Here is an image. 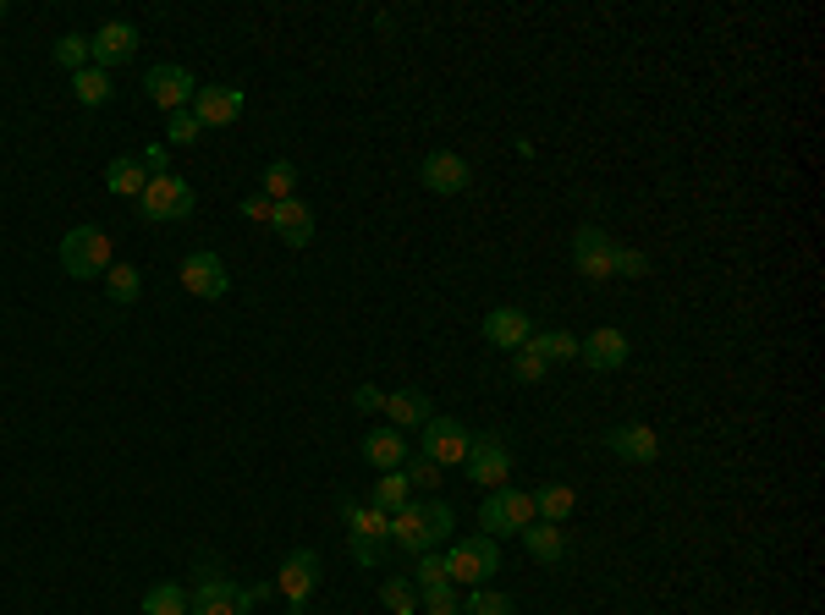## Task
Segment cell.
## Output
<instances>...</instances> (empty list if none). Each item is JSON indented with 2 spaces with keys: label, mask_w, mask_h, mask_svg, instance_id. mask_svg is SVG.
Segmentation results:
<instances>
[{
  "label": "cell",
  "mask_w": 825,
  "mask_h": 615,
  "mask_svg": "<svg viewBox=\"0 0 825 615\" xmlns=\"http://www.w3.org/2000/svg\"><path fill=\"white\" fill-rule=\"evenodd\" d=\"M529 523H540L529 489H512V484H507V489H490L484 506H479V527H484V538H495V544H501V538H518Z\"/></svg>",
  "instance_id": "obj_1"
},
{
  "label": "cell",
  "mask_w": 825,
  "mask_h": 615,
  "mask_svg": "<svg viewBox=\"0 0 825 615\" xmlns=\"http://www.w3.org/2000/svg\"><path fill=\"white\" fill-rule=\"evenodd\" d=\"M441 561H446V583H473V588H484V583L501 572V549H495V538H484V533L458 538Z\"/></svg>",
  "instance_id": "obj_2"
},
{
  "label": "cell",
  "mask_w": 825,
  "mask_h": 615,
  "mask_svg": "<svg viewBox=\"0 0 825 615\" xmlns=\"http://www.w3.org/2000/svg\"><path fill=\"white\" fill-rule=\"evenodd\" d=\"M193 187H187L177 171H166V176H149V187L138 192V215L144 220H155V226H166V220H187L193 215Z\"/></svg>",
  "instance_id": "obj_3"
},
{
  "label": "cell",
  "mask_w": 825,
  "mask_h": 615,
  "mask_svg": "<svg viewBox=\"0 0 825 615\" xmlns=\"http://www.w3.org/2000/svg\"><path fill=\"white\" fill-rule=\"evenodd\" d=\"M110 237L99 231V226H78V231H67L61 237V269L72 275V280H94V275H105L110 269Z\"/></svg>",
  "instance_id": "obj_4"
},
{
  "label": "cell",
  "mask_w": 825,
  "mask_h": 615,
  "mask_svg": "<svg viewBox=\"0 0 825 615\" xmlns=\"http://www.w3.org/2000/svg\"><path fill=\"white\" fill-rule=\"evenodd\" d=\"M271 588L292 605V615H308V594L320 588V555H314V549H292V555L281 561Z\"/></svg>",
  "instance_id": "obj_5"
},
{
  "label": "cell",
  "mask_w": 825,
  "mask_h": 615,
  "mask_svg": "<svg viewBox=\"0 0 825 615\" xmlns=\"http://www.w3.org/2000/svg\"><path fill=\"white\" fill-rule=\"evenodd\" d=\"M468 445H473V435L462 429L458 418H430L424 439H419V456L435 462V467H462L468 462Z\"/></svg>",
  "instance_id": "obj_6"
},
{
  "label": "cell",
  "mask_w": 825,
  "mask_h": 615,
  "mask_svg": "<svg viewBox=\"0 0 825 615\" xmlns=\"http://www.w3.org/2000/svg\"><path fill=\"white\" fill-rule=\"evenodd\" d=\"M144 93L166 110V116H177V110H187L193 105V93H198V83H193V72L187 67H177V61H160V67H149L144 72Z\"/></svg>",
  "instance_id": "obj_7"
},
{
  "label": "cell",
  "mask_w": 825,
  "mask_h": 615,
  "mask_svg": "<svg viewBox=\"0 0 825 615\" xmlns=\"http://www.w3.org/2000/svg\"><path fill=\"white\" fill-rule=\"evenodd\" d=\"M468 478L479 484V489H507V478H512V450L501 445L495 435H479L468 445Z\"/></svg>",
  "instance_id": "obj_8"
},
{
  "label": "cell",
  "mask_w": 825,
  "mask_h": 615,
  "mask_svg": "<svg viewBox=\"0 0 825 615\" xmlns=\"http://www.w3.org/2000/svg\"><path fill=\"white\" fill-rule=\"evenodd\" d=\"M611 259H617V242H611L600 226H578V231H572V264H578L583 280H611V275H617Z\"/></svg>",
  "instance_id": "obj_9"
},
{
  "label": "cell",
  "mask_w": 825,
  "mask_h": 615,
  "mask_svg": "<svg viewBox=\"0 0 825 615\" xmlns=\"http://www.w3.org/2000/svg\"><path fill=\"white\" fill-rule=\"evenodd\" d=\"M183 286L193 291V297L215 302V297H226V291H232V269L220 264V254L198 248V254H187V259H183Z\"/></svg>",
  "instance_id": "obj_10"
},
{
  "label": "cell",
  "mask_w": 825,
  "mask_h": 615,
  "mask_svg": "<svg viewBox=\"0 0 825 615\" xmlns=\"http://www.w3.org/2000/svg\"><path fill=\"white\" fill-rule=\"evenodd\" d=\"M132 50H138V28H132V22H105L89 39V67L110 72V67L132 61Z\"/></svg>",
  "instance_id": "obj_11"
},
{
  "label": "cell",
  "mask_w": 825,
  "mask_h": 615,
  "mask_svg": "<svg viewBox=\"0 0 825 615\" xmlns=\"http://www.w3.org/2000/svg\"><path fill=\"white\" fill-rule=\"evenodd\" d=\"M419 181H424L430 192H441V198H458V192H468L473 171H468V160H462V155H452V149H435V155L419 166Z\"/></svg>",
  "instance_id": "obj_12"
},
{
  "label": "cell",
  "mask_w": 825,
  "mask_h": 615,
  "mask_svg": "<svg viewBox=\"0 0 825 615\" xmlns=\"http://www.w3.org/2000/svg\"><path fill=\"white\" fill-rule=\"evenodd\" d=\"M193 116H198V127H232L237 116H243V88L232 83H215V88H198L193 93V105H187Z\"/></svg>",
  "instance_id": "obj_13"
},
{
  "label": "cell",
  "mask_w": 825,
  "mask_h": 615,
  "mask_svg": "<svg viewBox=\"0 0 825 615\" xmlns=\"http://www.w3.org/2000/svg\"><path fill=\"white\" fill-rule=\"evenodd\" d=\"M606 445H611L617 462H634V467H649V462L660 456V435H655L649 424H617V429L606 435Z\"/></svg>",
  "instance_id": "obj_14"
},
{
  "label": "cell",
  "mask_w": 825,
  "mask_h": 615,
  "mask_svg": "<svg viewBox=\"0 0 825 615\" xmlns=\"http://www.w3.org/2000/svg\"><path fill=\"white\" fill-rule=\"evenodd\" d=\"M529 336H534L529 308H490V314H484V341H490V347L518 351V347H529Z\"/></svg>",
  "instance_id": "obj_15"
},
{
  "label": "cell",
  "mask_w": 825,
  "mask_h": 615,
  "mask_svg": "<svg viewBox=\"0 0 825 615\" xmlns=\"http://www.w3.org/2000/svg\"><path fill=\"white\" fill-rule=\"evenodd\" d=\"M271 231L286 242V248H308V242H314V209H308L303 198L275 204V209H271Z\"/></svg>",
  "instance_id": "obj_16"
},
{
  "label": "cell",
  "mask_w": 825,
  "mask_h": 615,
  "mask_svg": "<svg viewBox=\"0 0 825 615\" xmlns=\"http://www.w3.org/2000/svg\"><path fill=\"white\" fill-rule=\"evenodd\" d=\"M380 413H385V418H391V429H402V435H407V429H424V424L435 418L430 396H424V390H413V385H407V390H385V407H380Z\"/></svg>",
  "instance_id": "obj_17"
},
{
  "label": "cell",
  "mask_w": 825,
  "mask_h": 615,
  "mask_svg": "<svg viewBox=\"0 0 825 615\" xmlns=\"http://www.w3.org/2000/svg\"><path fill=\"white\" fill-rule=\"evenodd\" d=\"M578 357H583L595 374H611V368H622V363H628V336H622V330H611V325H600L589 341H578Z\"/></svg>",
  "instance_id": "obj_18"
},
{
  "label": "cell",
  "mask_w": 825,
  "mask_h": 615,
  "mask_svg": "<svg viewBox=\"0 0 825 615\" xmlns=\"http://www.w3.org/2000/svg\"><path fill=\"white\" fill-rule=\"evenodd\" d=\"M407 456H413V450H407V439H402V429H391V424H385V429H369V435H364V462H369V467H380V473L407 467Z\"/></svg>",
  "instance_id": "obj_19"
},
{
  "label": "cell",
  "mask_w": 825,
  "mask_h": 615,
  "mask_svg": "<svg viewBox=\"0 0 825 615\" xmlns=\"http://www.w3.org/2000/svg\"><path fill=\"white\" fill-rule=\"evenodd\" d=\"M391 544L407 549V555L435 549V538H430V527H424V506H402V512L391 517Z\"/></svg>",
  "instance_id": "obj_20"
},
{
  "label": "cell",
  "mask_w": 825,
  "mask_h": 615,
  "mask_svg": "<svg viewBox=\"0 0 825 615\" xmlns=\"http://www.w3.org/2000/svg\"><path fill=\"white\" fill-rule=\"evenodd\" d=\"M518 538L529 544V555H534L540 566H556V561L567 555V527L561 523H529Z\"/></svg>",
  "instance_id": "obj_21"
},
{
  "label": "cell",
  "mask_w": 825,
  "mask_h": 615,
  "mask_svg": "<svg viewBox=\"0 0 825 615\" xmlns=\"http://www.w3.org/2000/svg\"><path fill=\"white\" fill-rule=\"evenodd\" d=\"M407 495H413V484H407V473L396 467V473H380V484L369 489V506H374V512H385V517H396L402 506H413Z\"/></svg>",
  "instance_id": "obj_22"
},
{
  "label": "cell",
  "mask_w": 825,
  "mask_h": 615,
  "mask_svg": "<svg viewBox=\"0 0 825 615\" xmlns=\"http://www.w3.org/2000/svg\"><path fill=\"white\" fill-rule=\"evenodd\" d=\"M105 187H110L116 198H138V192L149 187L144 160H127V155H121V160H110V166H105Z\"/></svg>",
  "instance_id": "obj_23"
},
{
  "label": "cell",
  "mask_w": 825,
  "mask_h": 615,
  "mask_svg": "<svg viewBox=\"0 0 825 615\" xmlns=\"http://www.w3.org/2000/svg\"><path fill=\"white\" fill-rule=\"evenodd\" d=\"M72 93H78V105H84V110H99V105H110L116 83H110V72L84 67V72H72Z\"/></svg>",
  "instance_id": "obj_24"
},
{
  "label": "cell",
  "mask_w": 825,
  "mask_h": 615,
  "mask_svg": "<svg viewBox=\"0 0 825 615\" xmlns=\"http://www.w3.org/2000/svg\"><path fill=\"white\" fill-rule=\"evenodd\" d=\"M529 351H534L546 368H556V363H572V357H578V341H572L567 330H534V336H529Z\"/></svg>",
  "instance_id": "obj_25"
},
{
  "label": "cell",
  "mask_w": 825,
  "mask_h": 615,
  "mask_svg": "<svg viewBox=\"0 0 825 615\" xmlns=\"http://www.w3.org/2000/svg\"><path fill=\"white\" fill-rule=\"evenodd\" d=\"M572 506H578L572 484H546V489L534 495V517H540V523H567V517H572Z\"/></svg>",
  "instance_id": "obj_26"
},
{
  "label": "cell",
  "mask_w": 825,
  "mask_h": 615,
  "mask_svg": "<svg viewBox=\"0 0 825 615\" xmlns=\"http://www.w3.org/2000/svg\"><path fill=\"white\" fill-rule=\"evenodd\" d=\"M105 291H110L116 308H132L138 291H144V275H138L132 264H110V269H105Z\"/></svg>",
  "instance_id": "obj_27"
},
{
  "label": "cell",
  "mask_w": 825,
  "mask_h": 615,
  "mask_svg": "<svg viewBox=\"0 0 825 615\" xmlns=\"http://www.w3.org/2000/svg\"><path fill=\"white\" fill-rule=\"evenodd\" d=\"M347 527H353V538H380V544H391V517L374 512V506L347 500Z\"/></svg>",
  "instance_id": "obj_28"
},
{
  "label": "cell",
  "mask_w": 825,
  "mask_h": 615,
  "mask_svg": "<svg viewBox=\"0 0 825 615\" xmlns=\"http://www.w3.org/2000/svg\"><path fill=\"white\" fill-rule=\"evenodd\" d=\"M215 599H237V583H232L226 572H215V566H204V572H198V588L187 594V605L198 611V605H215Z\"/></svg>",
  "instance_id": "obj_29"
},
{
  "label": "cell",
  "mask_w": 825,
  "mask_h": 615,
  "mask_svg": "<svg viewBox=\"0 0 825 615\" xmlns=\"http://www.w3.org/2000/svg\"><path fill=\"white\" fill-rule=\"evenodd\" d=\"M187 588L183 583H155L149 594H144V615H187Z\"/></svg>",
  "instance_id": "obj_30"
},
{
  "label": "cell",
  "mask_w": 825,
  "mask_h": 615,
  "mask_svg": "<svg viewBox=\"0 0 825 615\" xmlns=\"http://www.w3.org/2000/svg\"><path fill=\"white\" fill-rule=\"evenodd\" d=\"M380 599H385V611H391V615H413V611H419V588H413V577H385Z\"/></svg>",
  "instance_id": "obj_31"
},
{
  "label": "cell",
  "mask_w": 825,
  "mask_h": 615,
  "mask_svg": "<svg viewBox=\"0 0 825 615\" xmlns=\"http://www.w3.org/2000/svg\"><path fill=\"white\" fill-rule=\"evenodd\" d=\"M50 56H56V67L84 72V67H89V39H84V33H61V39L50 44Z\"/></svg>",
  "instance_id": "obj_32"
},
{
  "label": "cell",
  "mask_w": 825,
  "mask_h": 615,
  "mask_svg": "<svg viewBox=\"0 0 825 615\" xmlns=\"http://www.w3.org/2000/svg\"><path fill=\"white\" fill-rule=\"evenodd\" d=\"M292 187H297V166H292V160H271V166H265V198H271V204H286Z\"/></svg>",
  "instance_id": "obj_33"
},
{
  "label": "cell",
  "mask_w": 825,
  "mask_h": 615,
  "mask_svg": "<svg viewBox=\"0 0 825 615\" xmlns=\"http://www.w3.org/2000/svg\"><path fill=\"white\" fill-rule=\"evenodd\" d=\"M462 615H518V605H512L507 594H495V588H473L468 605H462Z\"/></svg>",
  "instance_id": "obj_34"
},
{
  "label": "cell",
  "mask_w": 825,
  "mask_h": 615,
  "mask_svg": "<svg viewBox=\"0 0 825 615\" xmlns=\"http://www.w3.org/2000/svg\"><path fill=\"white\" fill-rule=\"evenodd\" d=\"M204 138V127H198V116L193 110H177V116H166V143H177V149H193Z\"/></svg>",
  "instance_id": "obj_35"
},
{
  "label": "cell",
  "mask_w": 825,
  "mask_h": 615,
  "mask_svg": "<svg viewBox=\"0 0 825 615\" xmlns=\"http://www.w3.org/2000/svg\"><path fill=\"white\" fill-rule=\"evenodd\" d=\"M419 611L424 615H458V588H452V583L419 588Z\"/></svg>",
  "instance_id": "obj_36"
},
{
  "label": "cell",
  "mask_w": 825,
  "mask_h": 615,
  "mask_svg": "<svg viewBox=\"0 0 825 615\" xmlns=\"http://www.w3.org/2000/svg\"><path fill=\"white\" fill-rule=\"evenodd\" d=\"M419 506H424V527H430V538H435V544H446V538H452V523H458V517H452V506H446V500H419Z\"/></svg>",
  "instance_id": "obj_37"
},
{
  "label": "cell",
  "mask_w": 825,
  "mask_h": 615,
  "mask_svg": "<svg viewBox=\"0 0 825 615\" xmlns=\"http://www.w3.org/2000/svg\"><path fill=\"white\" fill-rule=\"evenodd\" d=\"M435 583H446V561L435 549H424L419 555V572H413V588H435Z\"/></svg>",
  "instance_id": "obj_38"
},
{
  "label": "cell",
  "mask_w": 825,
  "mask_h": 615,
  "mask_svg": "<svg viewBox=\"0 0 825 615\" xmlns=\"http://www.w3.org/2000/svg\"><path fill=\"white\" fill-rule=\"evenodd\" d=\"M512 374H518L523 385H540V379H546L550 368H546V363H540V357H534L529 347H518V351H512Z\"/></svg>",
  "instance_id": "obj_39"
},
{
  "label": "cell",
  "mask_w": 825,
  "mask_h": 615,
  "mask_svg": "<svg viewBox=\"0 0 825 615\" xmlns=\"http://www.w3.org/2000/svg\"><path fill=\"white\" fill-rule=\"evenodd\" d=\"M402 473H407V484H419V489H435V484H441V467H435V462H424V456H407V467H402Z\"/></svg>",
  "instance_id": "obj_40"
},
{
  "label": "cell",
  "mask_w": 825,
  "mask_h": 615,
  "mask_svg": "<svg viewBox=\"0 0 825 615\" xmlns=\"http://www.w3.org/2000/svg\"><path fill=\"white\" fill-rule=\"evenodd\" d=\"M611 269H617V275H628V280H644V275H649V259H644L639 248H617Z\"/></svg>",
  "instance_id": "obj_41"
},
{
  "label": "cell",
  "mask_w": 825,
  "mask_h": 615,
  "mask_svg": "<svg viewBox=\"0 0 825 615\" xmlns=\"http://www.w3.org/2000/svg\"><path fill=\"white\" fill-rule=\"evenodd\" d=\"M353 561H359V566H380V561H385V544H380V538H353Z\"/></svg>",
  "instance_id": "obj_42"
},
{
  "label": "cell",
  "mask_w": 825,
  "mask_h": 615,
  "mask_svg": "<svg viewBox=\"0 0 825 615\" xmlns=\"http://www.w3.org/2000/svg\"><path fill=\"white\" fill-rule=\"evenodd\" d=\"M353 407H359V413H380V407H385V390H380V385H359V390H353Z\"/></svg>",
  "instance_id": "obj_43"
},
{
  "label": "cell",
  "mask_w": 825,
  "mask_h": 615,
  "mask_svg": "<svg viewBox=\"0 0 825 615\" xmlns=\"http://www.w3.org/2000/svg\"><path fill=\"white\" fill-rule=\"evenodd\" d=\"M271 198H265V192H254V198H243V215H248V220H265V226H271Z\"/></svg>",
  "instance_id": "obj_44"
},
{
  "label": "cell",
  "mask_w": 825,
  "mask_h": 615,
  "mask_svg": "<svg viewBox=\"0 0 825 615\" xmlns=\"http://www.w3.org/2000/svg\"><path fill=\"white\" fill-rule=\"evenodd\" d=\"M144 171H149V176H166V171H171V166H166V149H160V143H155V149H144Z\"/></svg>",
  "instance_id": "obj_45"
},
{
  "label": "cell",
  "mask_w": 825,
  "mask_h": 615,
  "mask_svg": "<svg viewBox=\"0 0 825 615\" xmlns=\"http://www.w3.org/2000/svg\"><path fill=\"white\" fill-rule=\"evenodd\" d=\"M187 615H237V599H215V605H198V611Z\"/></svg>",
  "instance_id": "obj_46"
},
{
  "label": "cell",
  "mask_w": 825,
  "mask_h": 615,
  "mask_svg": "<svg viewBox=\"0 0 825 615\" xmlns=\"http://www.w3.org/2000/svg\"><path fill=\"white\" fill-rule=\"evenodd\" d=\"M0 17H6V0H0Z\"/></svg>",
  "instance_id": "obj_47"
}]
</instances>
